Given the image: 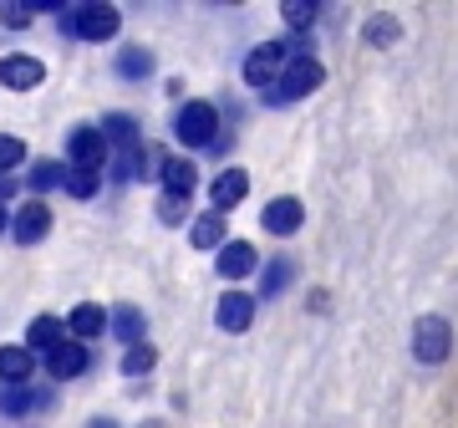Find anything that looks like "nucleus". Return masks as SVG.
Instances as JSON below:
<instances>
[{"label": "nucleus", "mask_w": 458, "mask_h": 428, "mask_svg": "<svg viewBox=\"0 0 458 428\" xmlns=\"http://www.w3.org/2000/svg\"><path fill=\"white\" fill-rule=\"evenodd\" d=\"M31 352L26 347H0V382L5 388H26V378H31Z\"/></svg>", "instance_id": "nucleus-16"}, {"label": "nucleus", "mask_w": 458, "mask_h": 428, "mask_svg": "<svg viewBox=\"0 0 458 428\" xmlns=\"http://www.w3.org/2000/svg\"><path fill=\"white\" fill-rule=\"evenodd\" d=\"M26 179H31V184H36V189H56V184H62V179H66V168H62V164H56V158H41V164H36V168H31V174H26Z\"/></svg>", "instance_id": "nucleus-27"}, {"label": "nucleus", "mask_w": 458, "mask_h": 428, "mask_svg": "<svg viewBox=\"0 0 458 428\" xmlns=\"http://www.w3.org/2000/svg\"><path fill=\"white\" fill-rule=\"evenodd\" d=\"M87 428H117V424H113V418H92Z\"/></svg>", "instance_id": "nucleus-32"}, {"label": "nucleus", "mask_w": 458, "mask_h": 428, "mask_svg": "<svg viewBox=\"0 0 458 428\" xmlns=\"http://www.w3.org/2000/svg\"><path fill=\"white\" fill-rule=\"evenodd\" d=\"M113 331L128 347H138V342H143V312H138V306H117V312H113Z\"/></svg>", "instance_id": "nucleus-21"}, {"label": "nucleus", "mask_w": 458, "mask_h": 428, "mask_svg": "<svg viewBox=\"0 0 458 428\" xmlns=\"http://www.w3.org/2000/svg\"><path fill=\"white\" fill-rule=\"evenodd\" d=\"M153 363H158V352H153L148 342H138V347H128V352H123V372H128V378H138V372H148Z\"/></svg>", "instance_id": "nucleus-24"}, {"label": "nucleus", "mask_w": 458, "mask_h": 428, "mask_svg": "<svg viewBox=\"0 0 458 428\" xmlns=\"http://www.w3.org/2000/svg\"><path fill=\"white\" fill-rule=\"evenodd\" d=\"M158 219H164V225H183V219H189V199L164 194V199H158Z\"/></svg>", "instance_id": "nucleus-29"}, {"label": "nucleus", "mask_w": 458, "mask_h": 428, "mask_svg": "<svg viewBox=\"0 0 458 428\" xmlns=\"http://www.w3.org/2000/svg\"><path fill=\"white\" fill-rule=\"evenodd\" d=\"M397 36H403V26H397L393 16H372L367 21V41H372V47H387V41H397Z\"/></svg>", "instance_id": "nucleus-26"}, {"label": "nucleus", "mask_w": 458, "mask_h": 428, "mask_svg": "<svg viewBox=\"0 0 458 428\" xmlns=\"http://www.w3.org/2000/svg\"><path fill=\"white\" fill-rule=\"evenodd\" d=\"M174 133H179L189 149H209L214 138H219V113H214V102H183L179 117H174Z\"/></svg>", "instance_id": "nucleus-2"}, {"label": "nucleus", "mask_w": 458, "mask_h": 428, "mask_svg": "<svg viewBox=\"0 0 458 428\" xmlns=\"http://www.w3.org/2000/svg\"><path fill=\"white\" fill-rule=\"evenodd\" d=\"M5 225H11V219H5V210H0V230H5Z\"/></svg>", "instance_id": "nucleus-34"}, {"label": "nucleus", "mask_w": 458, "mask_h": 428, "mask_svg": "<svg viewBox=\"0 0 458 428\" xmlns=\"http://www.w3.org/2000/svg\"><path fill=\"white\" fill-rule=\"evenodd\" d=\"M295 51H291V41H260V47L245 56V82L255 87V92H265V87L280 77V66L291 62Z\"/></svg>", "instance_id": "nucleus-5"}, {"label": "nucleus", "mask_w": 458, "mask_h": 428, "mask_svg": "<svg viewBox=\"0 0 458 428\" xmlns=\"http://www.w3.org/2000/svg\"><path fill=\"white\" fill-rule=\"evenodd\" d=\"M214 321H219L225 331H250V321H255V296H245V291H225L219 306H214Z\"/></svg>", "instance_id": "nucleus-9"}, {"label": "nucleus", "mask_w": 458, "mask_h": 428, "mask_svg": "<svg viewBox=\"0 0 458 428\" xmlns=\"http://www.w3.org/2000/svg\"><path fill=\"white\" fill-rule=\"evenodd\" d=\"M66 153H72V168H102V158H107V143H102L98 128H72V138H66Z\"/></svg>", "instance_id": "nucleus-8"}, {"label": "nucleus", "mask_w": 458, "mask_h": 428, "mask_svg": "<svg viewBox=\"0 0 458 428\" xmlns=\"http://www.w3.org/2000/svg\"><path fill=\"white\" fill-rule=\"evenodd\" d=\"M26 342L41 347V352H51V347H62V321L56 316H36L31 331H26Z\"/></svg>", "instance_id": "nucleus-22"}, {"label": "nucleus", "mask_w": 458, "mask_h": 428, "mask_svg": "<svg viewBox=\"0 0 458 428\" xmlns=\"http://www.w3.org/2000/svg\"><path fill=\"white\" fill-rule=\"evenodd\" d=\"M117 72H123V77H148V72H153V56H148L143 47H128L117 56Z\"/></svg>", "instance_id": "nucleus-25"}, {"label": "nucleus", "mask_w": 458, "mask_h": 428, "mask_svg": "<svg viewBox=\"0 0 458 428\" xmlns=\"http://www.w3.org/2000/svg\"><path fill=\"white\" fill-rule=\"evenodd\" d=\"M250 270H255V245H245V240H225V245H219V276L240 280V276H250Z\"/></svg>", "instance_id": "nucleus-15"}, {"label": "nucleus", "mask_w": 458, "mask_h": 428, "mask_svg": "<svg viewBox=\"0 0 458 428\" xmlns=\"http://www.w3.org/2000/svg\"><path fill=\"white\" fill-rule=\"evenodd\" d=\"M448 352H454V327L443 316H418V327H412V357L438 367Z\"/></svg>", "instance_id": "nucleus-3"}, {"label": "nucleus", "mask_w": 458, "mask_h": 428, "mask_svg": "<svg viewBox=\"0 0 458 428\" xmlns=\"http://www.w3.org/2000/svg\"><path fill=\"white\" fill-rule=\"evenodd\" d=\"M62 26L72 36H82V41H107V36H117L123 16H117L113 5H72Z\"/></svg>", "instance_id": "nucleus-4"}, {"label": "nucleus", "mask_w": 458, "mask_h": 428, "mask_svg": "<svg viewBox=\"0 0 458 428\" xmlns=\"http://www.w3.org/2000/svg\"><path fill=\"white\" fill-rule=\"evenodd\" d=\"M280 11H285V21H291V26H311V21L321 16V5H316V0H285Z\"/></svg>", "instance_id": "nucleus-28"}, {"label": "nucleus", "mask_w": 458, "mask_h": 428, "mask_svg": "<svg viewBox=\"0 0 458 428\" xmlns=\"http://www.w3.org/2000/svg\"><path fill=\"white\" fill-rule=\"evenodd\" d=\"M98 133H102V143H113L117 153H128V149H138V143H143V138H138V123H132L128 113H107Z\"/></svg>", "instance_id": "nucleus-14"}, {"label": "nucleus", "mask_w": 458, "mask_h": 428, "mask_svg": "<svg viewBox=\"0 0 458 428\" xmlns=\"http://www.w3.org/2000/svg\"><path fill=\"white\" fill-rule=\"evenodd\" d=\"M31 21V5H0V26H26Z\"/></svg>", "instance_id": "nucleus-31"}, {"label": "nucleus", "mask_w": 458, "mask_h": 428, "mask_svg": "<svg viewBox=\"0 0 458 428\" xmlns=\"http://www.w3.org/2000/svg\"><path fill=\"white\" fill-rule=\"evenodd\" d=\"M189 240H194L199 250H219L225 245V214H199L194 230H189Z\"/></svg>", "instance_id": "nucleus-18"}, {"label": "nucleus", "mask_w": 458, "mask_h": 428, "mask_svg": "<svg viewBox=\"0 0 458 428\" xmlns=\"http://www.w3.org/2000/svg\"><path fill=\"white\" fill-rule=\"evenodd\" d=\"M102 327H107V316H102V306H92V301H87V306H77V312H72V321H66V331H72V337H102Z\"/></svg>", "instance_id": "nucleus-20"}, {"label": "nucleus", "mask_w": 458, "mask_h": 428, "mask_svg": "<svg viewBox=\"0 0 458 428\" xmlns=\"http://www.w3.org/2000/svg\"><path fill=\"white\" fill-rule=\"evenodd\" d=\"M41 77H47V66L36 62V56H5V62H0V82L16 87V92L41 87Z\"/></svg>", "instance_id": "nucleus-12"}, {"label": "nucleus", "mask_w": 458, "mask_h": 428, "mask_svg": "<svg viewBox=\"0 0 458 428\" xmlns=\"http://www.w3.org/2000/svg\"><path fill=\"white\" fill-rule=\"evenodd\" d=\"M87 363H92V357H87L82 342H62V347H51L47 352V372L51 378H82Z\"/></svg>", "instance_id": "nucleus-11"}, {"label": "nucleus", "mask_w": 458, "mask_h": 428, "mask_svg": "<svg viewBox=\"0 0 458 428\" xmlns=\"http://www.w3.org/2000/svg\"><path fill=\"white\" fill-rule=\"evenodd\" d=\"M51 398L47 393H31V388H5L0 382V413H11V418H21V413H31V408H47Z\"/></svg>", "instance_id": "nucleus-17"}, {"label": "nucleus", "mask_w": 458, "mask_h": 428, "mask_svg": "<svg viewBox=\"0 0 458 428\" xmlns=\"http://www.w3.org/2000/svg\"><path fill=\"white\" fill-rule=\"evenodd\" d=\"M291 280H295V261H291V255H276V261L265 265V286H260V296H265V301L280 296V291H285Z\"/></svg>", "instance_id": "nucleus-19"}, {"label": "nucleus", "mask_w": 458, "mask_h": 428, "mask_svg": "<svg viewBox=\"0 0 458 428\" xmlns=\"http://www.w3.org/2000/svg\"><path fill=\"white\" fill-rule=\"evenodd\" d=\"M66 194H72V199H92V194H98V184H102V174H98V168H66Z\"/></svg>", "instance_id": "nucleus-23"}, {"label": "nucleus", "mask_w": 458, "mask_h": 428, "mask_svg": "<svg viewBox=\"0 0 458 428\" xmlns=\"http://www.w3.org/2000/svg\"><path fill=\"white\" fill-rule=\"evenodd\" d=\"M245 194H250V179H245V168H225V174L214 179V189H209V199H214V214L234 210V204H240Z\"/></svg>", "instance_id": "nucleus-13"}, {"label": "nucleus", "mask_w": 458, "mask_h": 428, "mask_svg": "<svg viewBox=\"0 0 458 428\" xmlns=\"http://www.w3.org/2000/svg\"><path fill=\"white\" fill-rule=\"evenodd\" d=\"M11 235H16L21 245H36V240H47V235H51V210L41 204V199L21 204L16 219H11Z\"/></svg>", "instance_id": "nucleus-6"}, {"label": "nucleus", "mask_w": 458, "mask_h": 428, "mask_svg": "<svg viewBox=\"0 0 458 428\" xmlns=\"http://www.w3.org/2000/svg\"><path fill=\"white\" fill-rule=\"evenodd\" d=\"M153 179H164L168 194L189 199V194H194V184H199V168L189 164V158H174V153H164V164H158V174H153Z\"/></svg>", "instance_id": "nucleus-10"}, {"label": "nucleus", "mask_w": 458, "mask_h": 428, "mask_svg": "<svg viewBox=\"0 0 458 428\" xmlns=\"http://www.w3.org/2000/svg\"><path fill=\"white\" fill-rule=\"evenodd\" d=\"M265 230L270 235H295L301 230V225H306V204H301V199H291V194H280V199H270V204H265Z\"/></svg>", "instance_id": "nucleus-7"}, {"label": "nucleus", "mask_w": 458, "mask_h": 428, "mask_svg": "<svg viewBox=\"0 0 458 428\" xmlns=\"http://www.w3.org/2000/svg\"><path fill=\"white\" fill-rule=\"evenodd\" d=\"M327 82V66L316 62L311 51H295L291 62L280 66V77L270 87H265L260 98L265 102H276V107H285V102H301V98H311L316 87Z\"/></svg>", "instance_id": "nucleus-1"}, {"label": "nucleus", "mask_w": 458, "mask_h": 428, "mask_svg": "<svg viewBox=\"0 0 458 428\" xmlns=\"http://www.w3.org/2000/svg\"><path fill=\"white\" fill-rule=\"evenodd\" d=\"M21 158H26V149H21V138H11V133H0V168H16Z\"/></svg>", "instance_id": "nucleus-30"}, {"label": "nucleus", "mask_w": 458, "mask_h": 428, "mask_svg": "<svg viewBox=\"0 0 458 428\" xmlns=\"http://www.w3.org/2000/svg\"><path fill=\"white\" fill-rule=\"evenodd\" d=\"M0 199H11V179H0Z\"/></svg>", "instance_id": "nucleus-33"}]
</instances>
